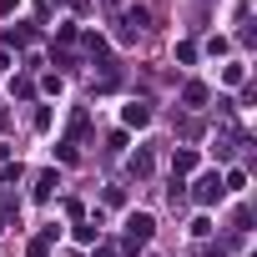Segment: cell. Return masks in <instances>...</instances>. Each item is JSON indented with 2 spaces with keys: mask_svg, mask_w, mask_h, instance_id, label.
<instances>
[{
  "mask_svg": "<svg viewBox=\"0 0 257 257\" xmlns=\"http://www.w3.org/2000/svg\"><path fill=\"white\" fill-rule=\"evenodd\" d=\"M96 257H111V247H101V252H96Z\"/></svg>",
  "mask_w": 257,
  "mask_h": 257,
  "instance_id": "cell-6",
  "label": "cell"
},
{
  "mask_svg": "<svg viewBox=\"0 0 257 257\" xmlns=\"http://www.w3.org/2000/svg\"><path fill=\"white\" fill-rule=\"evenodd\" d=\"M126 121H132V126H147L152 111H147V106H126Z\"/></svg>",
  "mask_w": 257,
  "mask_h": 257,
  "instance_id": "cell-3",
  "label": "cell"
},
{
  "mask_svg": "<svg viewBox=\"0 0 257 257\" xmlns=\"http://www.w3.org/2000/svg\"><path fill=\"white\" fill-rule=\"evenodd\" d=\"M172 167H177V172H192V167H197V157H192V152H177V162H172Z\"/></svg>",
  "mask_w": 257,
  "mask_h": 257,
  "instance_id": "cell-5",
  "label": "cell"
},
{
  "mask_svg": "<svg viewBox=\"0 0 257 257\" xmlns=\"http://www.w3.org/2000/svg\"><path fill=\"white\" fill-rule=\"evenodd\" d=\"M126 227H132V242H147V237H152V217H147V212H137Z\"/></svg>",
  "mask_w": 257,
  "mask_h": 257,
  "instance_id": "cell-2",
  "label": "cell"
},
{
  "mask_svg": "<svg viewBox=\"0 0 257 257\" xmlns=\"http://www.w3.org/2000/svg\"><path fill=\"white\" fill-rule=\"evenodd\" d=\"M217 197H222V182H217V172H212V177L197 182V202H217Z\"/></svg>",
  "mask_w": 257,
  "mask_h": 257,
  "instance_id": "cell-1",
  "label": "cell"
},
{
  "mask_svg": "<svg viewBox=\"0 0 257 257\" xmlns=\"http://www.w3.org/2000/svg\"><path fill=\"white\" fill-rule=\"evenodd\" d=\"M132 172H137V177H147V172H152V157H147V152H137V157H132Z\"/></svg>",
  "mask_w": 257,
  "mask_h": 257,
  "instance_id": "cell-4",
  "label": "cell"
}]
</instances>
